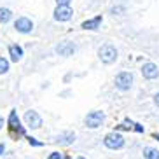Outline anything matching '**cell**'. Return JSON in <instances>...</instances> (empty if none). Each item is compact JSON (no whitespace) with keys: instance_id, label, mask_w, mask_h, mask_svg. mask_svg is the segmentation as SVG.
Returning a JSON list of instances; mask_svg holds the SVG:
<instances>
[{"instance_id":"9a60e30c","label":"cell","mask_w":159,"mask_h":159,"mask_svg":"<svg viewBox=\"0 0 159 159\" xmlns=\"http://www.w3.org/2000/svg\"><path fill=\"white\" fill-rule=\"evenodd\" d=\"M72 140H75V135H74V133H66V135L58 136V142H61V143H70Z\"/></svg>"},{"instance_id":"277c9868","label":"cell","mask_w":159,"mask_h":159,"mask_svg":"<svg viewBox=\"0 0 159 159\" xmlns=\"http://www.w3.org/2000/svg\"><path fill=\"white\" fill-rule=\"evenodd\" d=\"M105 145H107L108 149H121L122 145H124V138H122V135H119V133H108L107 136H105Z\"/></svg>"},{"instance_id":"4fadbf2b","label":"cell","mask_w":159,"mask_h":159,"mask_svg":"<svg viewBox=\"0 0 159 159\" xmlns=\"http://www.w3.org/2000/svg\"><path fill=\"white\" fill-rule=\"evenodd\" d=\"M143 156H145V159H159V150L152 149V147H145Z\"/></svg>"},{"instance_id":"603a6c76","label":"cell","mask_w":159,"mask_h":159,"mask_svg":"<svg viewBox=\"0 0 159 159\" xmlns=\"http://www.w3.org/2000/svg\"><path fill=\"white\" fill-rule=\"evenodd\" d=\"M156 138H157V140H159V135H156Z\"/></svg>"},{"instance_id":"5b68a950","label":"cell","mask_w":159,"mask_h":159,"mask_svg":"<svg viewBox=\"0 0 159 159\" xmlns=\"http://www.w3.org/2000/svg\"><path fill=\"white\" fill-rule=\"evenodd\" d=\"M103 119H105V114L100 112V110H94V112H89L88 116H86V124H88V128H98L102 126Z\"/></svg>"},{"instance_id":"2e32d148","label":"cell","mask_w":159,"mask_h":159,"mask_svg":"<svg viewBox=\"0 0 159 159\" xmlns=\"http://www.w3.org/2000/svg\"><path fill=\"white\" fill-rule=\"evenodd\" d=\"M7 70H9V61L5 60V58H0V75L5 74Z\"/></svg>"},{"instance_id":"7c38bea8","label":"cell","mask_w":159,"mask_h":159,"mask_svg":"<svg viewBox=\"0 0 159 159\" xmlns=\"http://www.w3.org/2000/svg\"><path fill=\"white\" fill-rule=\"evenodd\" d=\"M9 54H11V60L12 61H19L21 56H23V49L19 46H11L9 47Z\"/></svg>"},{"instance_id":"7a4b0ae2","label":"cell","mask_w":159,"mask_h":159,"mask_svg":"<svg viewBox=\"0 0 159 159\" xmlns=\"http://www.w3.org/2000/svg\"><path fill=\"white\" fill-rule=\"evenodd\" d=\"M98 56H100V60H102L103 63L110 65V63H114V61L117 60V49L114 46H110V44H105V46L100 47Z\"/></svg>"},{"instance_id":"5bb4252c","label":"cell","mask_w":159,"mask_h":159,"mask_svg":"<svg viewBox=\"0 0 159 159\" xmlns=\"http://www.w3.org/2000/svg\"><path fill=\"white\" fill-rule=\"evenodd\" d=\"M11 18H12V12L9 9H0V23H9Z\"/></svg>"},{"instance_id":"3957f363","label":"cell","mask_w":159,"mask_h":159,"mask_svg":"<svg viewBox=\"0 0 159 159\" xmlns=\"http://www.w3.org/2000/svg\"><path fill=\"white\" fill-rule=\"evenodd\" d=\"M131 84H133V74H129V72H121L116 77V88L119 91H128Z\"/></svg>"},{"instance_id":"ac0fdd59","label":"cell","mask_w":159,"mask_h":159,"mask_svg":"<svg viewBox=\"0 0 159 159\" xmlns=\"http://www.w3.org/2000/svg\"><path fill=\"white\" fill-rule=\"evenodd\" d=\"M28 142H30V143H32V145H35V147H40V145H42V143H40V142H37V140H35V138H32V136H28Z\"/></svg>"},{"instance_id":"8fae6325","label":"cell","mask_w":159,"mask_h":159,"mask_svg":"<svg viewBox=\"0 0 159 159\" xmlns=\"http://www.w3.org/2000/svg\"><path fill=\"white\" fill-rule=\"evenodd\" d=\"M100 23H102V16H96V18L89 19V21H84L82 23V28L84 30H96L100 26Z\"/></svg>"},{"instance_id":"52a82bcc","label":"cell","mask_w":159,"mask_h":159,"mask_svg":"<svg viewBox=\"0 0 159 159\" xmlns=\"http://www.w3.org/2000/svg\"><path fill=\"white\" fill-rule=\"evenodd\" d=\"M25 121H26V124H28L32 129H37V128L42 126V117L39 116L35 110H28V112L25 114Z\"/></svg>"},{"instance_id":"6da1fadb","label":"cell","mask_w":159,"mask_h":159,"mask_svg":"<svg viewBox=\"0 0 159 159\" xmlns=\"http://www.w3.org/2000/svg\"><path fill=\"white\" fill-rule=\"evenodd\" d=\"M9 133H11V136H14V138L25 135V128L21 126V121H19L16 110H11V114H9Z\"/></svg>"},{"instance_id":"8992f818","label":"cell","mask_w":159,"mask_h":159,"mask_svg":"<svg viewBox=\"0 0 159 159\" xmlns=\"http://www.w3.org/2000/svg\"><path fill=\"white\" fill-rule=\"evenodd\" d=\"M75 51H77V46L74 42H70V40H63V42H60L56 46V52L60 56H72Z\"/></svg>"},{"instance_id":"ba28073f","label":"cell","mask_w":159,"mask_h":159,"mask_svg":"<svg viewBox=\"0 0 159 159\" xmlns=\"http://www.w3.org/2000/svg\"><path fill=\"white\" fill-rule=\"evenodd\" d=\"M72 9L70 5H58L56 11H54V19L56 21H68V19L72 18Z\"/></svg>"},{"instance_id":"d6986e66","label":"cell","mask_w":159,"mask_h":159,"mask_svg":"<svg viewBox=\"0 0 159 159\" xmlns=\"http://www.w3.org/2000/svg\"><path fill=\"white\" fill-rule=\"evenodd\" d=\"M72 0H56V4L58 5H70Z\"/></svg>"},{"instance_id":"9c48e42d","label":"cell","mask_w":159,"mask_h":159,"mask_svg":"<svg viewBox=\"0 0 159 159\" xmlns=\"http://www.w3.org/2000/svg\"><path fill=\"white\" fill-rule=\"evenodd\" d=\"M14 28L19 33H30L33 30V23H32V19H28V18H18L14 23Z\"/></svg>"},{"instance_id":"e0dca14e","label":"cell","mask_w":159,"mask_h":159,"mask_svg":"<svg viewBox=\"0 0 159 159\" xmlns=\"http://www.w3.org/2000/svg\"><path fill=\"white\" fill-rule=\"evenodd\" d=\"M49 159H63V154H60V152H52V154L49 156Z\"/></svg>"},{"instance_id":"7402d4cb","label":"cell","mask_w":159,"mask_h":159,"mask_svg":"<svg viewBox=\"0 0 159 159\" xmlns=\"http://www.w3.org/2000/svg\"><path fill=\"white\" fill-rule=\"evenodd\" d=\"M2 126H4V119L0 117V129H2Z\"/></svg>"},{"instance_id":"cb8c5ba5","label":"cell","mask_w":159,"mask_h":159,"mask_svg":"<svg viewBox=\"0 0 159 159\" xmlns=\"http://www.w3.org/2000/svg\"><path fill=\"white\" fill-rule=\"evenodd\" d=\"M77 159H86V157H77Z\"/></svg>"},{"instance_id":"44dd1931","label":"cell","mask_w":159,"mask_h":159,"mask_svg":"<svg viewBox=\"0 0 159 159\" xmlns=\"http://www.w3.org/2000/svg\"><path fill=\"white\" fill-rule=\"evenodd\" d=\"M156 105H157V107H159V93L156 94Z\"/></svg>"},{"instance_id":"30bf717a","label":"cell","mask_w":159,"mask_h":159,"mask_svg":"<svg viewBox=\"0 0 159 159\" xmlns=\"http://www.w3.org/2000/svg\"><path fill=\"white\" fill-rule=\"evenodd\" d=\"M142 74H143L145 79H157V75H159V68L157 65H154V63H145L143 66H142Z\"/></svg>"},{"instance_id":"ffe728a7","label":"cell","mask_w":159,"mask_h":159,"mask_svg":"<svg viewBox=\"0 0 159 159\" xmlns=\"http://www.w3.org/2000/svg\"><path fill=\"white\" fill-rule=\"evenodd\" d=\"M4 150H5V145L0 143V154H4Z\"/></svg>"},{"instance_id":"d4e9b609","label":"cell","mask_w":159,"mask_h":159,"mask_svg":"<svg viewBox=\"0 0 159 159\" xmlns=\"http://www.w3.org/2000/svg\"><path fill=\"white\" fill-rule=\"evenodd\" d=\"M63 159H68V157H63Z\"/></svg>"}]
</instances>
